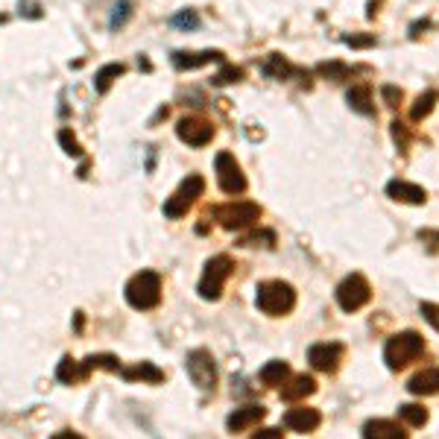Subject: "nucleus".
I'll return each mask as SVG.
<instances>
[{"label": "nucleus", "mask_w": 439, "mask_h": 439, "mask_svg": "<svg viewBox=\"0 0 439 439\" xmlns=\"http://www.w3.org/2000/svg\"><path fill=\"white\" fill-rule=\"evenodd\" d=\"M255 304L266 316H284L296 308V290L287 282H264L258 284V293H255Z\"/></svg>", "instance_id": "obj_1"}, {"label": "nucleus", "mask_w": 439, "mask_h": 439, "mask_svg": "<svg viewBox=\"0 0 439 439\" xmlns=\"http://www.w3.org/2000/svg\"><path fill=\"white\" fill-rule=\"evenodd\" d=\"M422 351H425V340H422V334H416V331H404V334H396V337H389V340H387V346H384V360H387L389 369L398 372V369H404V366H410L413 360L422 355Z\"/></svg>", "instance_id": "obj_2"}, {"label": "nucleus", "mask_w": 439, "mask_h": 439, "mask_svg": "<svg viewBox=\"0 0 439 439\" xmlns=\"http://www.w3.org/2000/svg\"><path fill=\"white\" fill-rule=\"evenodd\" d=\"M126 302L135 311H153L162 302V278H158V273L144 270L132 278L126 284Z\"/></svg>", "instance_id": "obj_3"}, {"label": "nucleus", "mask_w": 439, "mask_h": 439, "mask_svg": "<svg viewBox=\"0 0 439 439\" xmlns=\"http://www.w3.org/2000/svg\"><path fill=\"white\" fill-rule=\"evenodd\" d=\"M231 273H235V261H231L228 255H217V258H211L208 264H205V273L199 278V296L205 302H217L220 296H223V287H226Z\"/></svg>", "instance_id": "obj_4"}, {"label": "nucleus", "mask_w": 439, "mask_h": 439, "mask_svg": "<svg viewBox=\"0 0 439 439\" xmlns=\"http://www.w3.org/2000/svg\"><path fill=\"white\" fill-rule=\"evenodd\" d=\"M369 299H372V287H369V282H366L360 273L346 275L343 282H340V287H337V304L346 313L360 311L363 304H369Z\"/></svg>", "instance_id": "obj_5"}, {"label": "nucleus", "mask_w": 439, "mask_h": 439, "mask_svg": "<svg viewBox=\"0 0 439 439\" xmlns=\"http://www.w3.org/2000/svg\"><path fill=\"white\" fill-rule=\"evenodd\" d=\"M185 369L191 375V381L197 384L199 389H205V393H214V387H217V366H214V358L208 355V351H205V349L188 351Z\"/></svg>", "instance_id": "obj_6"}, {"label": "nucleus", "mask_w": 439, "mask_h": 439, "mask_svg": "<svg viewBox=\"0 0 439 439\" xmlns=\"http://www.w3.org/2000/svg\"><path fill=\"white\" fill-rule=\"evenodd\" d=\"M202 191H205V179L202 176H188L173 197L164 202V217L179 220L182 214H188V208L197 202V197H202Z\"/></svg>", "instance_id": "obj_7"}, {"label": "nucleus", "mask_w": 439, "mask_h": 439, "mask_svg": "<svg viewBox=\"0 0 439 439\" xmlns=\"http://www.w3.org/2000/svg\"><path fill=\"white\" fill-rule=\"evenodd\" d=\"M214 217L220 220V226H223V228L237 231V228L252 226L255 220L261 217V208L255 202H228V205H220V208H214Z\"/></svg>", "instance_id": "obj_8"}, {"label": "nucleus", "mask_w": 439, "mask_h": 439, "mask_svg": "<svg viewBox=\"0 0 439 439\" xmlns=\"http://www.w3.org/2000/svg\"><path fill=\"white\" fill-rule=\"evenodd\" d=\"M214 167H217V185L223 193H243L246 191V176L240 173V164L235 162V155L231 153H220L214 158Z\"/></svg>", "instance_id": "obj_9"}, {"label": "nucleus", "mask_w": 439, "mask_h": 439, "mask_svg": "<svg viewBox=\"0 0 439 439\" xmlns=\"http://www.w3.org/2000/svg\"><path fill=\"white\" fill-rule=\"evenodd\" d=\"M343 355H346L343 343H313L308 349V360L316 372H337Z\"/></svg>", "instance_id": "obj_10"}, {"label": "nucleus", "mask_w": 439, "mask_h": 439, "mask_svg": "<svg viewBox=\"0 0 439 439\" xmlns=\"http://www.w3.org/2000/svg\"><path fill=\"white\" fill-rule=\"evenodd\" d=\"M176 135L188 146H205L214 138V126L208 124V120H202V117H182L179 126H176Z\"/></svg>", "instance_id": "obj_11"}, {"label": "nucleus", "mask_w": 439, "mask_h": 439, "mask_svg": "<svg viewBox=\"0 0 439 439\" xmlns=\"http://www.w3.org/2000/svg\"><path fill=\"white\" fill-rule=\"evenodd\" d=\"M322 425V413L313 407H290L284 413V428L296 433H313Z\"/></svg>", "instance_id": "obj_12"}, {"label": "nucleus", "mask_w": 439, "mask_h": 439, "mask_svg": "<svg viewBox=\"0 0 439 439\" xmlns=\"http://www.w3.org/2000/svg\"><path fill=\"white\" fill-rule=\"evenodd\" d=\"M266 416V410L261 404H246V407H237L231 416L226 419V428L231 433H240V431H249L252 425H258Z\"/></svg>", "instance_id": "obj_13"}, {"label": "nucleus", "mask_w": 439, "mask_h": 439, "mask_svg": "<svg viewBox=\"0 0 439 439\" xmlns=\"http://www.w3.org/2000/svg\"><path fill=\"white\" fill-rule=\"evenodd\" d=\"M363 439H407L410 433L401 428L398 422H389V419H369L363 425Z\"/></svg>", "instance_id": "obj_14"}, {"label": "nucleus", "mask_w": 439, "mask_h": 439, "mask_svg": "<svg viewBox=\"0 0 439 439\" xmlns=\"http://www.w3.org/2000/svg\"><path fill=\"white\" fill-rule=\"evenodd\" d=\"M170 59H173V65H176L179 70H197V68L208 65V62H223V53H220V50H199V53L176 50Z\"/></svg>", "instance_id": "obj_15"}, {"label": "nucleus", "mask_w": 439, "mask_h": 439, "mask_svg": "<svg viewBox=\"0 0 439 439\" xmlns=\"http://www.w3.org/2000/svg\"><path fill=\"white\" fill-rule=\"evenodd\" d=\"M407 389L413 396H436L439 393V366H428V369L416 372L407 381Z\"/></svg>", "instance_id": "obj_16"}, {"label": "nucleus", "mask_w": 439, "mask_h": 439, "mask_svg": "<svg viewBox=\"0 0 439 439\" xmlns=\"http://www.w3.org/2000/svg\"><path fill=\"white\" fill-rule=\"evenodd\" d=\"M387 193L398 202H407V205H425V199H428V193H425V188L419 185H410V182L404 179H396L387 185Z\"/></svg>", "instance_id": "obj_17"}, {"label": "nucleus", "mask_w": 439, "mask_h": 439, "mask_svg": "<svg viewBox=\"0 0 439 439\" xmlns=\"http://www.w3.org/2000/svg\"><path fill=\"white\" fill-rule=\"evenodd\" d=\"M120 375H124L126 381H146V384H162L164 381V372L158 369L155 363H150V360H141L138 366L120 369Z\"/></svg>", "instance_id": "obj_18"}, {"label": "nucleus", "mask_w": 439, "mask_h": 439, "mask_svg": "<svg viewBox=\"0 0 439 439\" xmlns=\"http://www.w3.org/2000/svg\"><path fill=\"white\" fill-rule=\"evenodd\" d=\"M313 393H316V381H313L311 375H296L290 384L282 387V398H287V401L308 398V396H313Z\"/></svg>", "instance_id": "obj_19"}, {"label": "nucleus", "mask_w": 439, "mask_h": 439, "mask_svg": "<svg viewBox=\"0 0 439 439\" xmlns=\"http://www.w3.org/2000/svg\"><path fill=\"white\" fill-rule=\"evenodd\" d=\"M346 100H349V106L355 108L358 115H366V117H369V115H375V106H372V91H369V85H355V88L349 91V97H346Z\"/></svg>", "instance_id": "obj_20"}, {"label": "nucleus", "mask_w": 439, "mask_h": 439, "mask_svg": "<svg viewBox=\"0 0 439 439\" xmlns=\"http://www.w3.org/2000/svg\"><path fill=\"white\" fill-rule=\"evenodd\" d=\"M287 378H290V366L284 360H270L261 369V384H266V387H278V384H284Z\"/></svg>", "instance_id": "obj_21"}, {"label": "nucleus", "mask_w": 439, "mask_h": 439, "mask_svg": "<svg viewBox=\"0 0 439 439\" xmlns=\"http://www.w3.org/2000/svg\"><path fill=\"white\" fill-rule=\"evenodd\" d=\"M124 65L120 62H112V65H103L100 70H97V77H94V88H97V94H106L108 88H112V82L117 79V77H124Z\"/></svg>", "instance_id": "obj_22"}, {"label": "nucleus", "mask_w": 439, "mask_h": 439, "mask_svg": "<svg viewBox=\"0 0 439 439\" xmlns=\"http://www.w3.org/2000/svg\"><path fill=\"white\" fill-rule=\"evenodd\" d=\"M264 77H270V79H287L290 73H296V68H293L284 56H278V53H273L270 59L264 62Z\"/></svg>", "instance_id": "obj_23"}, {"label": "nucleus", "mask_w": 439, "mask_h": 439, "mask_svg": "<svg viewBox=\"0 0 439 439\" xmlns=\"http://www.w3.org/2000/svg\"><path fill=\"white\" fill-rule=\"evenodd\" d=\"M91 369H108V372H120L124 366H120V360L115 355H91L82 360V378L88 375Z\"/></svg>", "instance_id": "obj_24"}, {"label": "nucleus", "mask_w": 439, "mask_h": 439, "mask_svg": "<svg viewBox=\"0 0 439 439\" xmlns=\"http://www.w3.org/2000/svg\"><path fill=\"white\" fill-rule=\"evenodd\" d=\"M398 419L407 422L410 428H422V425L428 422V410H425L422 404H401L398 407Z\"/></svg>", "instance_id": "obj_25"}, {"label": "nucleus", "mask_w": 439, "mask_h": 439, "mask_svg": "<svg viewBox=\"0 0 439 439\" xmlns=\"http://www.w3.org/2000/svg\"><path fill=\"white\" fill-rule=\"evenodd\" d=\"M199 15L193 9H182V12H176L173 18H170V27H176V30H182V32H193V30H199Z\"/></svg>", "instance_id": "obj_26"}, {"label": "nucleus", "mask_w": 439, "mask_h": 439, "mask_svg": "<svg viewBox=\"0 0 439 439\" xmlns=\"http://www.w3.org/2000/svg\"><path fill=\"white\" fill-rule=\"evenodd\" d=\"M436 100H439V91H425L419 100H416V106H413V112H410V117L413 120H422V117H428L431 112H433V106H436Z\"/></svg>", "instance_id": "obj_27"}, {"label": "nucleus", "mask_w": 439, "mask_h": 439, "mask_svg": "<svg viewBox=\"0 0 439 439\" xmlns=\"http://www.w3.org/2000/svg\"><path fill=\"white\" fill-rule=\"evenodd\" d=\"M132 18V0H117L112 6V18H108V30H120Z\"/></svg>", "instance_id": "obj_28"}, {"label": "nucleus", "mask_w": 439, "mask_h": 439, "mask_svg": "<svg viewBox=\"0 0 439 439\" xmlns=\"http://www.w3.org/2000/svg\"><path fill=\"white\" fill-rule=\"evenodd\" d=\"M56 378L62 384H73V381H79V378H82V369H77V360L62 358V363H59V369H56Z\"/></svg>", "instance_id": "obj_29"}, {"label": "nucleus", "mask_w": 439, "mask_h": 439, "mask_svg": "<svg viewBox=\"0 0 439 439\" xmlns=\"http://www.w3.org/2000/svg\"><path fill=\"white\" fill-rule=\"evenodd\" d=\"M316 70H320V73H322V77H328V79H334V82H337V79H346V77H349V73H351V70H349V68H346L343 62H322V65H320V68H316Z\"/></svg>", "instance_id": "obj_30"}, {"label": "nucleus", "mask_w": 439, "mask_h": 439, "mask_svg": "<svg viewBox=\"0 0 439 439\" xmlns=\"http://www.w3.org/2000/svg\"><path fill=\"white\" fill-rule=\"evenodd\" d=\"M240 79H243V70L235 68V65H228V68L220 70L211 82H214V85H228V82H240Z\"/></svg>", "instance_id": "obj_31"}, {"label": "nucleus", "mask_w": 439, "mask_h": 439, "mask_svg": "<svg viewBox=\"0 0 439 439\" xmlns=\"http://www.w3.org/2000/svg\"><path fill=\"white\" fill-rule=\"evenodd\" d=\"M59 144L65 146V153H68V155H82V146H79L77 138H73V132H70V129H62V132H59Z\"/></svg>", "instance_id": "obj_32"}, {"label": "nucleus", "mask_w": 439, "mask_h": 439, "mask_svg": "<svg viewBox=\"0 0 439 439\" xmlns=\"http://www.w3.org/2000/svg\"><path fill=\"white\" fill-rule=\"evenodd\" d=\"M419 313L425 316V320H428L436 331H439V304H433V302H422L419 304Z\"/></svg>", "instance_id": "obj_33"}, {"label": "nucleus", "mask_w": 439, "mask_h": 439, "mask_svg": "<svg viewBox=\"0 0 439 439\" xmlns=\"http://www.w3.org/2000/svg\"><path fill=\"white\" fill-rule=\"evenodd\" d=\"M384 100H387V106H398L401 103V97H404V94H401V88H396V85H384Z\"/></svg>", "instance_id": "obj_34"}, {"label": "nucleus", "mask_w": 439, "mask_h": 439, "mask_svg": "<svg viewBox=\"0 0 439 439\" xmlns=\"http://www.w3.org/2000/svg\"><path fill=\"white\" fill-rule=\"evenodd\" d=\"M346 44L349 47H372L375 44V35H349Z\"/></svg>", "instance_id": "obj_35"}, {"label": "nucleus", "mask_w": 439, "mask_h": 439, "mask_svg": "<svg viewBox=\"0 0 439 439\" xmlns=\"http://www.w3.org/2000/svg\"><path fill=\"white\" fill-rule=\"evenodd\" d=\"M393 138H396V144L401 146V150H404V146H407V129H404V124H398V120H396V124H393Z\"/></svg>", "instance_id": "obj_36"}, {"label": "nucleus", "mask_w": 439, "mask_h": 439, "mask_svg": "<svg viewBox=\"0 0 439 439\" xmlns=\"http://www.w3.org/2000/svg\"><path fill=\"white\" fill-rule=\"evenodd\" d=\"M252 439H284V433H282V428H264V431H258Z\"/></svg>", "instance_id": "obj_37"}, {"label": "nucleus", "mask_w": 439, "mask_h": 439, "mask_svg": "<svg viewBox=\"0 0 439 439\" xmlns=\"http://www.w3.org/2000/svg\"><path fill=\"white\" fill-rule=\"evenodd\" d=\"M419 240H428L431 252H436V246H439V231H419Z\"/></svg>", "instance_id": "obj_38"}, {"label": "nucleus", "mask_w": 439, "mask_h": 439, "mask_svg": "<svg viewBox=\"0 0 439 439\" xmlns=\"http://www.w3.org/2000/svg\"><path fill=\"white\" fill-rule=\"evenodd\" d=\"M53 439H85V436H79L77 431H62V433H56Z\"/></svg>", "instance_id": "obj_39"}, {"label": "nucleus", "mask_w": 439, "mask_h": 439, "mask_svg": "<svg viewBox=\"0 0 439 439\" xmlns=\"http://www.w3.org/2000/svg\"><path fill=\"white\" fill-rule=\"evenodd\" d=\"M3 21H6V15H0V23H3Z\"/></svg>", "instance_id": "obj_40"}]
</instances>
